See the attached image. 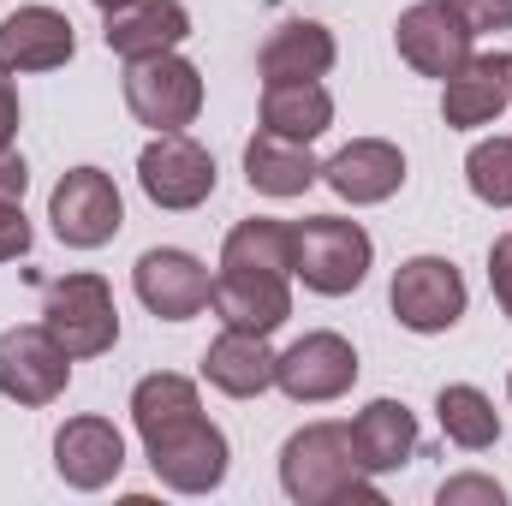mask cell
Instances as JSON below:
<instances>
[{
    "label": "cell",
    "mask_w": 512,
    "mask_h": 506,
    "mask_svg": "<svg viewBox=\"0 0 512 506\" xmlns=\"http://www.w3.org/2000/svg\"><path fill=\"white\" fill-rule=\"evenodd\" d=\"M221 268H268V274H292V221L251 215L227 233Z\"/></svg>",
    "instance_id": "d4e9b609"
},
{
    "label": "cell",
    "mask_w": 512,
    "mask_h": 506,
    "mask_svg": "<svg viewBox=\"0 0 512 506\" xmlns=\"http://www.w3.org/2000/svg\"><path fill=\"white\" fill-rule=\"evenodd\" d=\"M215 155L191 137V131H155L149 143H143V155H137V185H143V197L155 203V209H173V215H185V209H203L209 197H215Z\"/></svg>",
    "instance_id": "52a82bcc"
},
{
    "label": "cell",
    "mask_w": 512,
    "mask_h": 506,
    "mask_svg": "<svg viewBox=\"0 0 512 506\" xmlns=\"http://www.w3.org/2000/svg\"><path fill=\"white\" fill-rule=\"evenodd\" d=\"M131 286H137V304L161 322H191L209 310V286L215 274L203 268V256L179 251V245H155V251L137 256L131 268Z\"/></svg>",
    "instance_id": "7c38bea8"
},
{
    "label": "cell",
    "mask_w": 512,
    "mask_h": 506,
    "mask_svg": "<svg viewBox=\"0 0 512 506\" xmlns=\"http://www.w3.org/2000/svg\"><path fill=\"white\" fill-rule=\"evenodd\" d=\"M376 239L346 221V215H304L292 221V280H304V292L316 298H346L370 280Z\"/></svg>",
    "instance_id": "3957f363"
},
{
    "label": "cell",
    "mask_w": 512,
    "mask_h": 506,
    "mask_svg": "<svg viewBox=\"0 0 512 506\" xmlns=\"http://www.w3.org/2000/svg\"><path fill=\"white\" fill-rule=\"evenodd\" d=\"M126 108H131V120L149 131L197 126V114H203V72L179 48L126 60Z\"/></svg>",
    "instance_id": "8992f818"
},
{
    "label": "cell",
    "mask_w": 512,
    "mask_h": 506,
    "mask_svg": "<svg viewBox=\"0 0 512 506\" xmlns=\"http://www.w3.org/2000/svg\"><path fill=\"white\" fill-rule=\"evenodd\" d=\"M143 459H149L155 483L173 495H215L233 471V447H227L221 423L203 417V405L143 429Z\"/></svg>",
    "instance_id": "7a4b0ae2"
},
{
    "label": "cell",
    "mask_w": 512,
    "mask_h": 506,
    "mask_svg": "<svg viewBox=\"0 0 512 506\" xmlns=\"http://www.w3.org/2000/svg\"><path fill=\"white\" fill-rule=\"evenodd\" d=\"M507 108H512V54L507 48L471 54V60L441 84V120L453 131L495 126Z\"/></svg>",
    "instance_id": "e0dca14e"
},
{
    "label": "cell",
    "mask_w": 512,
    "mask_h": 506,
    "mask_svg": "<svg viewBox=\"0 0 512 506\" xmlns=\"http://www.w3.org/2000/svg\"><path fill=\"white\" fill-rule=\"evenodd\" d=\"M453 12L477 30V36H495V30H512V0H453Z\"/></svg>",
    "instance_id": "f546056e"
},
{
    "label": "cell",
    "mask_w": 512,
    "mask_h": 506,
    "mask_svg": "<svg viewBox=\"0 0 512 506\" xmlns=\"http://www.w3.org/2000/svg\"><path fill=\"white\" fill-rule=\"evenodd\" d=\"M280 489L298 506H340V501L382 506V489L358 465V447H352L346 423H304L298 435H286V447H280Z\"/></svg>",
    "instance_id": "6da1fadb"
},
{
    "label": "cell",
    "mask_w": 512,
    "mask_h": 506,
    "mask_svg": "<svg viewBox=\"0 0 512 506\" xmlns=\"http://www.w3.org/2000/svg\"><path fill=\"white\" fill-rule=\"evenodd\" d=\"M507 399H512V376H507Z\"/></svg>",
    "instance_id": "e575fe53"
},
{
    "label": "cell",
    "mask_w": 512,
    "mask_h": 506,
    "mask_svg": "<svg viewBox=\"0 0 512 506\" xmlns=\"http://www.w3.org/2000/svg\"><path fill=\"white\" fill-rule=\"evenodd\" d=\"M191 36V12L179 0H126L114 12H102V42L120 60H143V54H167Z\"/></svg>",
    "instance_id": "ac0fdd59"
},
{
    "label": "cell",
    "mask_w": 512,
    "mask_h": 506,
    "mask_svg": "<svg viewBox=\"0 0 512 506\" xmlns=\"http://www.w3.org/2000/svg\"><path fill=\"white\" fill-rule=\"evenodd\" d=\"M96 6H102V12H114V6H126V0H96Z\"/></svg>",
    "instance_id": "836d02e7"
},
{
    "label": "cell",
    "mask_w": 512,
    "mask_h": 506,
    "mask_svg": "<svg viewBox=\"0 0 512 506\" xmlns=\"http://www.w3.org/2000/svg\"><path fill=\"white\" fill-rule=\"evenodd\" d=\"M72 387V358L42 322H18L0 334V393L12 405H54Z\"/></svg>",
    "instance_id": "8fae6325"
},
{
    "label": "cell",
    "mask_w": 512,
    "mask_h": 506,
    "mask_svg": "<svg viewBox=\"0 0 512 506\" xmlns=\"http://www.w3.org/2000/svg\"><path fill=\"white\" fill-rule=\"evenodd\" d=\"M78 54V30L60 6H12L0 18V72H60Z\"/></svg>",
    "instance_id": "9a60e30c"
},
{
    "label": "cell",
    "mask_w": 512,
    "mask_h": 506,
    "mask_svg": "<svg viewBox=\"0 0 512 506\" xmlns=\"http://www.w3.org/2000/svg\"><path fill=\"white\" fill-rule=\"evenodd\" d=\"M197 405H203L197 381L173 376V370H155V376H143L131 387V423H137V435L155 429V423H167V417H179V411H197Z\"/></svg>",
    "instance_id": "484cf974"
},
{
    "label": "cell",
    "mask_w": 512,
    "mask_h": 506,
    "mask_svg": "<svg viewBox=\"0 0 512 506\" xmlns=\"http://www.w3.org/2000/svg\"><path fill=\"white\" fill-rule=\"evenodd\" d=\"M54 471H60L66 489L96 495V489L120 483V471H126V435L108 417H66L54 429Z\"/></svg>",
    "instance_id": "5bb4252c"
},
{
    "label": "cell",
    "mask_w": 512,
    "mask_h": 506,
    "mask_svg": "<svg viewBox=\"0 0 512 506\" xmlns=\"http://www.w3.org/2000/svg\"><path fill=\"white\" fill-rule=\"evenodd\" d=\"M387 304H393L399 328H411V334H447V328H459V316L471 304V286H465V274L447 256H405L393 268Z\"/></svg>",
    "instance_id": "ba28073f"
},
{
    "label": "cell",
    "mask_w": 512,
    "mask_h": 506,
    "mask_svg": "<svg viewBox=\"0 0 512 506\" xmlns=\"http://www.w3.org/2000/svg\"><path fill=\"white\" fill-rule=\"evenodd\" d=\"M18 137V84H12V72H0V149Z\"/></svg>",
    "instance_id": "d6a6232c"
},
{
    "label": "cell",
    "mask_w": 512,
    "mask_h": 506,
    "mask_svg": "<svg viewBox=\"0 0 512 506\" xmlns=\"http://www.w3.org/2000/svg\"><path fill=\"white\" fill-rule=\"evenodd\" d=\"M322 185L352 203V209H370V203H387L399 185H405V149L387 143V137H352L346 149H334L322 161Z\"/></svg>",
    "instance_id": "2e32d148"
},
{
    "label": "cell",
    "mask_w": 512,
    "mask_h": 506,
    "mask_svg": "<svg viewBox=\"0 0 512 506\" xmlns=\"http://www.w3.org/2000/svg\"><path fill=\"white\" fill-rule=\"evenodd\" d=\"M352 381H358V346L334 328H316L274 358V387L292 405H334L352 393Z\"/></svg>",
    "instance_id": "9c48e42d"
},
{
    "label": "cell",
    "mask_w": 512,
    "mask_h": 506,
    "mask_svg": "<svg viewBox=\"0 0 512 506\" xmlns=\"http://www.w3.org/2000/svg\"><path fill=\"white\" fill-rule=\"evenodd\" d=\"M465 185L477 203L512 209V137H477L465 155Z\"/></svg>",
    "instance_id": "4316f807"
},
{
    "label": "cell",
    "mask_w": 512,
    "mask_h": 506,
    "mask_svg": "<svg viewBox=\"0 0 512 506\" xmlns=\"http://www.w3.org/2000/svg\"><path fill=\"white\" fill-rule=\"evenodd\" d=\"M30 215H24V203H0V262H18V256H30Z\"/></svg>",
    "instance_id": "f1b7e54d"
},
{
    "label": "cell",
    "mask_w": 512,
    "mask_h": 506,
    "mask_svg": "<svg viewBox=\"0 0 512 506\" xmlns=\"http://www.w3.org/2000/svg\"><path fill=\"white\" fill-rule=\"evenodd\" d=\"M48 227L66 251H102L114 245V233L126 227V197L114 185V173L102 167H72L60 173V185L48 191Z\"/></svg>",
    "instance_id": "5b68a950"
},
{
    "label": "cell",
    "mask_w": 512,
    "mask_h": 506,
    "mask_svg": "<svg viewBox=\"0 0 512 506\" xmlns=\"http://www.w3.org/2000/svg\"><path fill=\"white\" fill-rule=\"evenodd\" d=\"M42 328L66 346L72 364L84 358H102L120 346V304H114V286L90 268L78 274H60L42 298Z\"/></svg>",
    "instance_id": "277c9868"
},
{
    "label": "cell",
    "mask_w": 512,
    "mask_h": 506,
    "mask_svg": "<svg viewBox=\"0 0 512 506\" xmlns=\"http://www.w3.org/2000/svg\"><path fill=\"white\" fill-rule=\"evenodd\" d=\"M340 60V42L328 24L316 18H286L280 30H268V42L256 48V72L262 84H280V78H328Z\"/></svg>",
    "instance_id": "ffe728a7"
},
{
    "label": "cell",
    "mask_w": 512,
    "mask_h": 506,
    "mask_svg": "<svg viewBox=\"0 0 512 506\" xmlns=\"http://www.w3.org/2000/svg\"><path fill=\"white\" fill-rule=\"evenodd\" d=\"M435 423H441V435H447L459 453H489V447L501 441V411H495V399H489L483 387H471V381H453V387L435 393Z\"/></svg>",
    "instance_id": "cb8c5ba5"
},
{
    "label": "cell",
    "mask_w": 512,
    "mask_h": 506,
    "mask_svg": "<svg viewBox=\"0 0 512 506\" xmlns=\"http://www.w3.org/2000/svg\"><path fill=\"white\" fill-rule=\"evenodd\" d=\"M24 191H30V167H24V155L6 143V149H0V203H24Z\"/></svg>",
    "instance_id": "1f68e13d"
},
{
    "label": "cell",
    "mask_w": 512,
    "mask_h": 506,
    "mask_svg": "<svg viewBox=\"0 0 512 506\" xmlns=\"http://www.w3.org/2000/svg\"><path fill=\"white\" fill-rule=\"evenodd\" d=\"M209 310L221 316V328H245V334H274L292 322V274H268V268H221L209 286Z\"/></svg>",
    "instance_id": "4fadbf2b"
},
{
    "label": "cell",
    "mask_w": 512,
    "mask_h": 506,
    "mask_svg": "<svg viewBox=\"0 0 512 506\" xmlns=\"http://www.w3.org/2000/svg\"><path fill=\"white\" fill-rule=\"evenodd\" d=\"M274 346L268 334H245V328H221L203 352V381L227 399H262L274 387Z\"/></svg>",
    "instance_id": "d6986e66"
},
{
    "label": "cell",
    "mask_w": 512,
    "mask_h": 506,
    "mask_svg": "<svg viewBox=\"0 0 512 506\" xmlns=\"http://www.w3.org/2000/svg\"><path fill=\"white\" fill-rule=\"evenodd\" d=\"M245 179H251V191L274 197V203H286V197H304V191L322 179V161H316L310 143L280 137V131L262 126L251 143H245Z\"/></svg>",
    "instance_id": "7402d4cb"
},
{
    "label": "cell",
    "mask_w": 512,
    "mask_h": 506,
    "mask_svg": "<svg viewBox=\"0 0 512 506\" xmlns=\"http://www.w3.org/2000/svg\"><path fill=\"white\" fill-rule=\"evenodd\" d=\"M435 501L441 506H507V489H501L495 477L465 471V477H447V483L435 489Z\"/></svg>",
    "instance_id": "83f0119b"
},
{
    "label": "cell",
    "mask_w": 512,
    "mask_h": 506,
    "mask_svg": "<svg viewBox=\"0 0 512 506\" xmlns=\"http://www.w3.org/2000/svg\"><path fill=\"white\" fill-rule=\"evenodd\" d=\"M393 48L417 78H453L471 54H477V30L453 12V0H417L399 12L393 24Z\"/></svg>",
    "instance_id": "30bf717a"
},
{
    "label": "cell",
    "mask_w": 512,
    "mask_h": 506,
    "mask_svg": "<svg viewBox=\"0 0 512 506\" xmlns=\"http://www.w3.org/2000/svg\"><path fill=\"white\" fill-rule=\"evenodd\" d=\"M489 286H495V304L507 310V322H512V233H501L489 245Z\"/></svg>",
    "instance_id": "4dcf8cb0"
},
{
    "label": "cell",
    "mask_w": 512,
    "mask_h": 506,
    "mask_svg": "<svg viewBox=\"0 0 512 506\" xmlns=\"http://www.w3.org/2000/svg\"><path fill=\"white\" fill-rule=\"evenodd\" d=\"M262 126L298 143H316L322 131L334 126V96L322 78H280L262 84Z\"/></svg>",
    "instance_id": "603a6c76"
},
{
    "label": "cell",
    "mask_w": 512,
    "mask_h": 506,
    "mask_svg": "<svg viewBox=\"0 0 512 506\" xmlns=\"http://www.w3.org/2000/svg\"><path fill=\"white\" fill-rule=\"evenodd\" d=\"M352 447H358V465L370 477H387V471H405L417 459V417L405 399H370L352 423Z\"/></svg>",
    "instance_id": "44dd1931"
}]
</instances>
